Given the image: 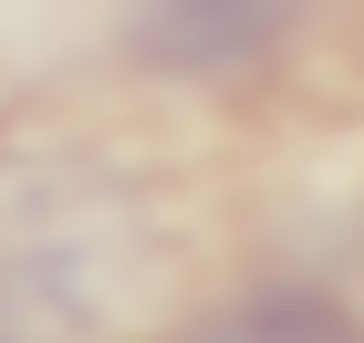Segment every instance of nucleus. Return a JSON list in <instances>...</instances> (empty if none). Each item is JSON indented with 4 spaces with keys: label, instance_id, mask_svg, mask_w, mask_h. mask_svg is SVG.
Masks as SVG:
<instances>
[{
    "label": "nucleus",
    "instance_id": "3",
    "mask_svg": "<svg viewBox=\"0 0 364 343\" xmlns=\"http://www.w3.org/2000/svg\"><path fill=\"white\" fill-rule=\"evenodd\" d=\"M177 343H364L354 302L312 271H271V281H240L219 302H198L177 322Z\"/></svg>",
    "mask_w": 364,
    "mask_h": 343
},
{
    "label": "nucleus",
    "instance_id": "1",
    "mask_svg": "<svg viewBox=\"0 0 364 343\" xmlns=\"http://www.w3.org/2000/svg\"><path fill=\"white\" fill-rule=\"evenodd\" d=\"M177 281L146 167L73 125L0 136V322L21 343H125Z\"/></svg>",
    "mask_w": 364,
    "mask_h": 343
},
{
    "label": "nucleus",
    "instance_id": "2",
    "mask_svg": "<svg viewBox=\"0 0 364 343\" xmlns=\"http://www.w3.org/2000/svg\"><path fill=\"white\" fill-rule=\"evenodd\" d=\"M114 31H125V62H146V73L240 84L302 42V11H281V0H156V11H125Z\"/></svg>",
    "mask_w": 364,
    "mask_h": 343
},
{
    "label": "nucleus",
    "instance_id": "4",
    "mask_svg": "<svg viewBox=\"0 0 364 343\" xmlns=\"http://www.w3.org/2000/svg\"><path fill=\"white\" fill-rule=\"evenodd\" d=\"M0 343H21V333H11V322H0Z\"/></svg>",
    "mask_w": 364,
    "mask_h": 343
}]
</instances>
